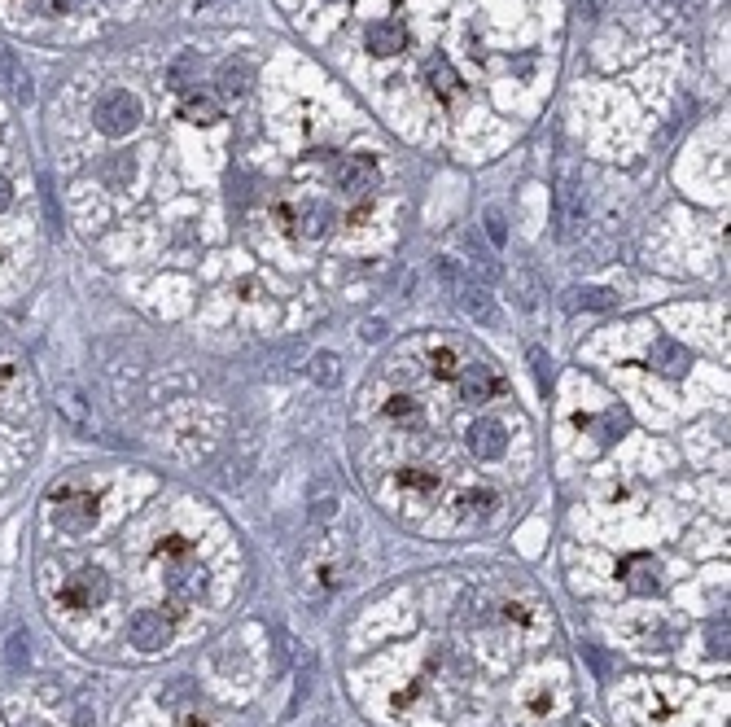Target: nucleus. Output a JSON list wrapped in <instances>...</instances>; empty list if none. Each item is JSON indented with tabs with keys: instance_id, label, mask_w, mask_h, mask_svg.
<instances>
[{
	"instance_id": "f257e3e1",
	"label": "nucleus",
	"mask_w": 731,
	"mask_h": 727,
	"mask_svg": "<svg viewBox=\"0 0 731 727\" xmlns=\"http://www.w3.org/2000/svg\"><path fill=\"white\" fill-rule=\"evenodd\" d=\"M92 123H97V132L101 136H127V132H136V123H141V101L132 97L127 88H110L106 97L97 101V110H92Z\"/></svg>"
},
{
	"instance_id": "f03ea898",
	"label": "nucleus",
	"mask_w": 731,
	"mask_h": 727,
	"mask_svg": "<svg viewBox=\"0 0 731 727\" xmlns=\"http://www.w3.org/2000/svg\"><path fill=\"white\" fill-rule=\"evenodd\" d=\"M101 517V500L88 491H62L53 495V526L62 535H88Z\"/></svg>"
},
{
	"instance_id": "7ed1b4c3",
	"label": "nucleus",
	"mask_w": 731,
	"mask_h": 727,
	"mask_svg": "<svg viewBox=\"0 0 731 727\" xmlns=\"http://www.w3.org/2000/svg\"><path fill=\"white\" fill-rule=\"evenodd\" d=\"M110 600V574L101 570V565H84V570H75L71 579L62 587V605L71 609V614H84V609H101Z\"/></svg>"
},
{
	"instance_id": "20e7f679",
	"label": "nucleus",
	"mask_w": 731,
	"mask_h": 727,
	"mask_svg": "<svg viewBox=\"0 0 731 727\" xmlns=\"http://www.w3.org/2000/svg\"><path fill=\"white\" fill-rule=\"evenodd\" d=\"M127 640L136 644L141 653H158L171 644V618H162V609H141L127 622Z\"/></svg>"
},
{
	"instance_id": "39448f33",
	"label": "nucleus",
	"mask_w": 731,
	"mask_h": 727,
	"mask_svg": "<svg viewBox=\"0 0 731 727\" xmlns=\"http://www.w3.org/2000/svg\"><path fill=\"white\" fill-rule=\"evenodd\" d=\"M578 224H583V189H578L574 176H561V184H556V237L570 241Z\"/></svg>"
},
{
	"instance_id": "423d86ee",
	"label": "nucleus",
	"mask_w": 731,
	"mask_h": 727,
	"mask_svg": "<svg viewBox=\"0 0 731 727\" xmlns=\"http://www.w3.org/2000/svg\"><path fill=\"white\" fill-rule=\"evenodd\" d=\"M618 574H622V583L631 587L635 596H657L661 592V565L648 557V552H635V557H626Z\"/></svg>"
},
{
	"instance_id": "0eeeda50",
	"label": "nucleus",
	"mask_w": 731,
	"mask_h": 727,
	"mask_svg": "<svg viewBox=\"0 0 731 727\" xmlns=\"http://www.w3.org/2000/svg\"><path fill=\"white\" fill-rule=\"evenodd\" d=\"M469 452L478 460H500L508 452V430L500 421H491V417L473 421L469 425Z\"/></svg>"
},
{
	"instance_id": "6e6552de",
	"label": "nucleus",
	"mask_w": 731,
	"mask_h": 727,
	"mask_svg": "<svg viewBox=\"0 0 731 727\" xmlns=\"http://www.w3.org/2000/svg\"><path fill=\"white\" fill-rule=\"evenodd\" d=\"M338 184L351 198H359V193H368L377 184V163H373V154H346L342 163H338Z\"/></svg>"
},
{
	"instance_id": "1a4fd4ad",
	"label": "nucleus",
	"mask_w": 731,
	"mask_h": 727,
	"mask_svg": "<svg viewBox=\"0 0 731 727\" xmlns=\"http://www.w3.org/2000/svg\"><path fill=\"white\" fill-rule=\"evenodd\" d=\"M495 390H500V377L491 373V364L469 360L460 368V399L464 403H482V399H491Z\"/></svg>"
},
{
	"instance_id": "9d476101",
	"label": "nucleus",
	"mask_w": 731,
	"mask_h": 727,
	"mask_svg": "<svg viewBox=\"0 0 731 727\" xmlns=\"http://www.w3.org/2000/svg\"><path fill=\"white\" fill-rule=\"evenodd\" d=\"M364 44H368V53H373V57H394L399 49H408V31H403V22L381 18V22H373V27H368Z\"/></svg>"
},
{
	"instance_id": "9b49d317",
	"label": "nucleus",
	"mask_w": 731,
	"mask_h": 727,
	"mask_svg": "<svg viewBox=\"0 0 731 727\" xmlns=\"http://www.w3.org/2000/svg\"><path fill=\"white\" fill-rule=\"evenodd\" d=\"M250 84H254V66L246 62V57H228V62H219V71H215L219 97H246Z\"/></svg>"
},
{
	"instance_id": "f8f14e48",
	"label": "nucleus",
	"mask_w": 731,
	"mask_h": 727,
	"mask_svg": "<svg viewBox=\"0 0 731 727\" xmlns=\"http://www.w3.org/2000/svg\"><path fill=\"white\" fill-rule=\"evenodd\" d=\"M648 360H653V368H657L661 377H670V382H679V377L688 373L692 355H688V346H679L675 338H657V342H653V355H648Z\"/></svg>"
},
{
	"instance_id": "ddd939ff",
	"label": "nucleus",
	"mask_w": 731,
	"mask_h": 727,
	"mask_svg": "<svg viewBox=\"0 0 731 727\" xmlns=\"http://www.w3.org/2000/svg\"><path fill=\"white\" fill-rule=\"evenodd\" d=\"M456 294H460V307H464V316H469V320H478V325H495V298H491L486 285L460 281Z\"/></svg>"
},
{
	"instance_id": "4468645a",
	"label": "nucleus",
	"mask_w": 731,
	"mask_h": 727,
	"mask_svg": "<svg viewBox=\"0 0 731 727\" xmlns=\"http://www.w3.org/2000/svg\"><path fill=\"white\" fill-rule=\"evenodd\" d=\"M425 79H429V92H434V97H443V101H451L460 92V75H456V66H451L443 53H434L425 62Z\"/></svg>"
},
{
	"instance_id": "2eb2a0df",
	"label": "nucleus",
	"mask_w": 731,
	"mask_h": 727,
	"mask_svg": "<svg viewBox=\"0 0 731 727\" xmlns=\"http://www.w3.org/2000/svg\"><path fill=\"white\" fill-rule=\"evenodd\" d=\"M495 504H500V495L491 487H469L456 500V513H460V522H486L495 513Z\"/></svg>"
},
{
	"instance_id": "dca6fc26",
	"label": "nucleus",
	"mask_w": 731,
	"mask_h": 727,
	"mask_svg": "<svg viewBox=\"0 0 731 727\" xmlns=\"http://www.w3.org/2000/svg\"><path fill=\"white\" fill-rule=\"evenodd\" d=\"M180 114L189 123H215L219 119V97H215V92H184Z\"/></svg>"
},
{
	"instance_id": "f3484780",
	"label": "nucleus",
	"mask_w": 731,
	"mask_h": 727,
	"mask_svg": "<svg viewBox=\"0 0 731 727\" xmlns=\"http://www.w3.org/2000/svg\"><path fill=\"white\" fill-rule=\"evenodd\" d=\"M197 66H202V57H197V49H184L176 62L167 66V84L176 88V92H193V84H197Z\"/></svg>"
},
{
	"instance_id": "a211bd4d",
	"label": "nucleus",
	"mask_w": 731,
	"mask_h": 727,
	"mask_svg": "<svg viewBox=\"0 0 731 727\" xmlns=\"http://www.w3.org/2000/svg\"><path fill=\"white\" fill-rule=\"evenodd\" d=\"M613 303H618V294L605 290V285H578V290H570V307L578 311H609Z\"/></svg>"
},
{
	"instance_id": "6ab92c4d",
	"label": "nucleus",
	"mask_w": 731,
	"mask_h": 727,
	"mask_svg": "<svg viewBox=\"0 0 731 727\" xmlns=\"http://www.w3.org/2000/svg\"><path fill=\"white\" fill-rule=\"evenodd\" d=\"M394 482H399V491H416V495H434L438 487H443V478H438L434 469H399L394 473Z\"/></svg>"
},
{
	"instance_id": "aec40b11",
	"label": "nucleus",
	"mask_w": 731,
	"mask_h": 727,
	"mask_svg": "<svg viewBox=\"0 0 731 727\" xmlns=\"http://www.w3.org/2000/svg\"><path fill=\"white\" fill-rule=\"evenodd\" d=\"M307 373H311V382L316 386H338L342 382V360L333 351H316L311 355V364H307Z\"/></svg>"
},
{
	"instance_id": "412c9836",
	"label": "nucleus",
	"mask_w": 731,
	"mask_h": 727,
	"mask_svg": "<svg viewBox=\"0 0 731 727\" xmlns=\"http://www.w3.org/2000/svg\"><path fill=\"white\" fill-rule=\"evenodd\" d=\"M386 417L399 421V425H412V430H421V425H425L421 399H412V395H394V399L386 403Z\"/></svg>"
},
{
	"instance_id": "4be33fe9",
	"label": "nucleus",
	"mask_w": 731,
	"mask_h": 727,
	"mask_svg": "<svg viewBox=\"0 0 731 727\" xmlns=\"http://www.w3.org/2000/svg\"><path fill=\"white\" fill-rule=\"evenodd\" d=\"M101 180H106L110 189H127V184L136 180V163H132V154H110V158H106V167H101Z\"/></svg>"
},
{
	"instance_id": "5701e85b",
	"label": "nucleus",
	"mask_w": 731,
	"mask_h": 727,
	"mask_svg": "<svg viewBox=\"0 0 731 727\" xmlns=\"http://www.w3.org/2000/svg\"><path fill=\"white\" fill-rule=\"evenodd\" d=\"M469 272H473V281H478V285H486V290H491V285L504 276L500 259L486 255V250H473V255H469Z\"/></svg>"
},
{
	"instance_id": "b1692460",
	"label": "nucleus",
	"mask_w": 731,
	"mask_h": 727,
	"mask_svg": "<svg viewBox=\"0 0 731 727\" xmlns=\"http://www.w3.org/2000/svg\"><path fill=\"white\" fill-rule=\"evenodd\" d=\"M626 425H631V417H626V408H609L605 417H600V443L609 447L613 438H618V434L626 430Z\"/></svg>"
},
{
	"instance_id": "393cba45",
	"label": "nucleus",
	"mask_w": 731,
	"mask_h": 727,
	"mask_svg": "<svg viewBox=\"0 0 731 727\" xmlns=\"http://www.w3.org/2000/svg\"><path fill=\"white\" fill-rule=\"evenodd\" d=\"M0 62H5V71H9V88H14V97H18V101H31V75L18 71V62H14L9 53L0 57Z\"/></svg>"
},
{
	"instance_id": "a878e982",
	"label": "nucleus",
	"mask_w": 731,
	"mask_h": 727,
	"mask_svg": "<svg viewBox=\"0 0 731 727\" xmlns=\"http://www.w3.org/2000/svg\"><path fill=\"white\" fill-rule=\"evenodd\" d=\"M429 368H434V377H451V373H456V351H451V346L429 351Z\"/></svg>"
},
{
	"instance_id": "bb28decb",
	"label": "nucleus",
	"mask_w": 731,
	"mask_h": 727,
	"mask_svg": "<svg viewBox=\"0 0 731 727\" xmlns=\"http://www.w3.org/2000/svg\"><path fill=\"white\" fill-rule=\"evenodd\" d=\"M482 219H486V237H491L495 246H504V241H508V228H504V211H500V206H491V211H486Z\"/></svg>"
},
{
	"instance_id": "cd10ccee",
	"label": "nucleus",
	"mask_w": 731,
	"mask_h": 727,
	"mask_svg": "<svg viewBox=\"0 0 731 727\" xmlns=\"http://www.w3.org/2000/svg\"><path fill=\"white\" fill-rule=\"evenodd\" d=\"M5 657H9V666H27V636H22V631H14V636H9Z\"/></svg>"
},
{
	"instance_id": "c85d7f7f",
	"label": "nucleus",
	"mask_w": 731,
	"mask_h": 727,
	"mask_svg": "<svg viewBox=\"0 0 731 727\" xmlns=\"http://www.w3.org/2000/svg\"><path fill=\"white\" fill-rule=\"evenodd\" d=\"M324 228H329V206H311V215H307V237H324Z\"/></svg>"
},
{
	"instance_id": "c756f323",
	"label": "nucleus",
	"mask_w": 731,
	"mask_h": 727,
	"mask_svg": "<svg viewBox=\"0 0 731 727\" xmlns=\"http://www.w3.org/2000/svg\"><path fill=\"white\" fill-rule=\"evenodd\" d=\"M386 329H390V325H386L381 316H377V320H364V325H359V338H364V342H381V338H386Z\"/></svg>"
},
{
	"instance_id": "7c9ffc66",
	"label": "nucleus",
	"mask_w": 731,
	"mask_h": 727,
	"mask_svg": "<svg viewBox=\"0 0 731 727\" xmlns=\"http://www.w3.org/2000/svg\"><path fill=\"white\" fill-rule=\"evenodd\" d=\"M710 653L714 657H727V622H723V627H718V622L710 627Z\"/></svg>"
},
{
	"instance_id": "2f4dec72",
	"label": "nucleus",
	"mask_w": 731,
	"mask_h": 727,
	"mask_svg": "<svg viewBox=\"0 0 731 727\" xmlns=\"http://www.w3.org/2000/svg\"><path fill=\"white\" fill-rule=\"evenodd\" d=\"M333 513H338V500H333V495H320L316 509H311V517H316V522H329Z\"/></svg>"
},
{
	"instance_id": "473e14b6",
	"label": "nucleus",
	"mask_w": 731,
	"mask_h": 727,
	"mask_svg": "<svg viewBox=\"0 0 731 727\" xmlns=\"http://www.w3.org/2000/svg\"><path fill=\"white\" fill-rule=\"evenodd\" d=\"M9 202H14V189H9V180H5V176H0V211H5V206H9Z\"/></svg>"
},
{
	"instance_id": "72a5a7b5",
	"label": "nucleus",
	"mask_w": 731,
	"mask_h": 727,
	"mask_svg": "<svg viewBox=\"0 0 731 727\" xmlns=\"http://www.w3.org/2000/svg\"><path fill=\"white\" fill-rule=\"evenodd\" d=\"M53 5H57V14H66V9H71L75 0H53Z\"/></svg>"
},
{
	"instance_id": "f704fd0d",
	"label": "nucleus",
	"mask_w": 731,
	"mask_h": 727,
	"mask_svg": "<svg viewBox=\"0 0 731 727\" xmlns=\"http://www.w3.org/2000/svg\"><path fill=\"white\" fill-rule=\"evenodd\" d=\"M18 727H49V723H36V719H27V723H18Z\"/></svg>"
},
{
	"instance_id": "c9c22d12",
	"label": "nucleus",
	"mask_w": 731,
	"mask_h": 727,
	"mask_svg": "<svg viewBox=\"0 0 731 727\" xmlns=\"http://www.w3.org/2000/svg\"><path fill=\"white\" fill-rule=\"evenodd\" d=\"M197 5H219V0H197Z\"/></svg>"
}]
</instances>
